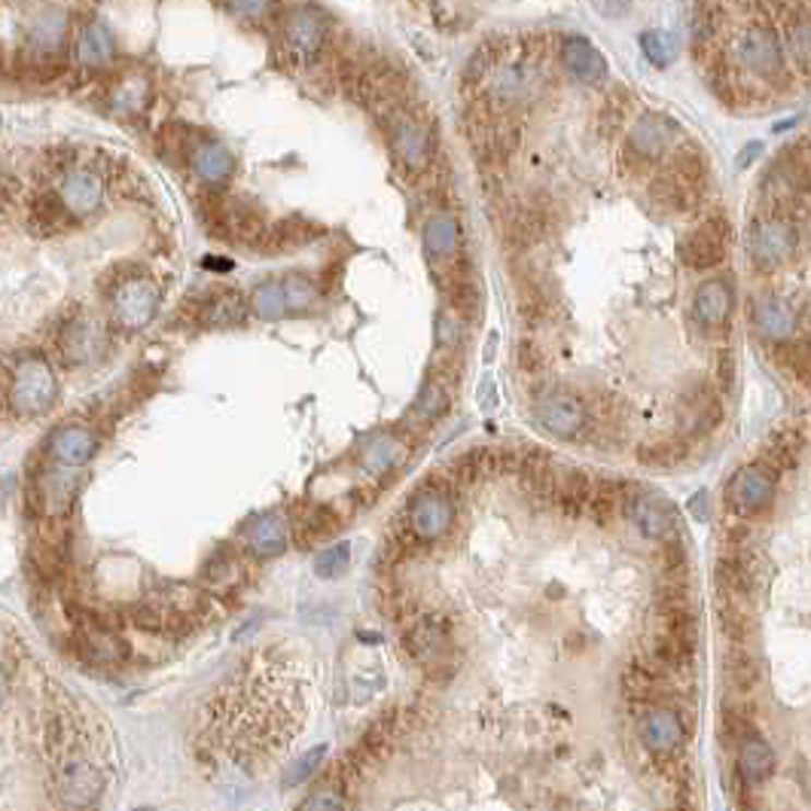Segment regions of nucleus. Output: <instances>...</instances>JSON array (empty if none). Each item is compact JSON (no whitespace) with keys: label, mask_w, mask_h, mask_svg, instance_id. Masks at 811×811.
Wrapping results in <instances>:
<instances>
[{"label":"nucleus","mask_w":811,"mask_h":811,"mask_svg":"<svg viewBox=\"0 0 811 811\" xmlns=\"http://www.w3.org/2000/svg\"><path fill=\"white\" fill-rule=\"evenodd\" d=\"M287 522L278 513H266V516L253 518L251 525L245 528V540L253 556H278L287 546Z\"/></svg>","instance_id":"c85d7f7f"},{"label":"nucleus","mask_w":811,"mask_h":811,"mask_svg":"<svg viewBox=\"0 0 811 811\" xmlns=\"http://www.w3.org/2000/svg\"><path fill=\"white\" fill-rule=\"evenodd\" d=\"M756 153H760V144H748V150H744V156L738 159V165H741V168H748V165L753 163V156H756Z\"/></svg>","instance_id":"e2e57ef3"},{"label":"nucleus","mask_w":811,"mask_h":811,"mask_svg":"<svg viewBox=\"0 0 811 811\" xmlns=\"http://www.w3.org/2000/svg\"><path fill=\"white\" fill-rule=\"evenodd\" d=\"M326 756V744H318V748H311L306 756H299L294 766L284 772V787H299L302 782H309L311 775L318 772L321 766V760Z\"/></svg>","instance_id":"09e8293b"},{"label":"nucleus","mask_w":811,"mask_h":811,"mask_svg":"<svg viewBox=\"0 0 811 811\" xmlns=\"http://www.w3.org/2000/svg\"><path fill=\"white\" fill-rule=\"evenodd\" d=\"M104 180L92 168H71L61 175L59 202L71 217H90L102 207Z\"/></svg>","instance_id":"ddd939ff"},{"label":"nucleus","mask_w":811,"mask_h":811,"mask_svg":"<svg viewBox=\"0 0 811 811\" xmlns=\"http://www.w3.org/2000/svg\"><path fill=\"white\" fill-rule=\"evenodd\" d=\"M80 647L86 653V659L95 665H119L126 659V653H129L126 641L98 620H90L80 625Z\"/></svg>","instance_id":"aec40b11"},{"label":"nucleus","mask_w":811,"mask_h":811,"mask_svg":"<svg viewBox=\"0 0 811 811\" xmlns=\"http://www.w3.org/2000/svg\"><path fill=\"white\" fill-rule=\"evenodd\" d=\"M452 501L443 491H433V488H425L418 491L409 503V528L418 540H440L449 525H452Z\"/></svg>","instance_id":"9d476101"},{"label":"nucleus","mask_w":811,"mask_h":811,"mask_svg":"<svg viewBox=\"0 0 811 811\" xmlns=\"http://www.w3.org/2000/svg\"><path fill=\"white\" fill-rule=\"evenodd\" d=\"M534 418L552 437L568 440V437H576L580 430L586 428V406L574 394H546V397L537 399Z\"/></svg>","instance_id":"1a4fd4ad"},{"label":"nucleus","mask_w":811,"mask_h":811,"mask_svg":"<svg viewBox=\"0 0 811 811\" xmlns=\"http://www.w3.org/2000/svg\"><path fill=\"white\" fill-rule=\"evenodd\" d=\"M159 309V290L147 278L126 281L114 294V318L122 330H144L156 318Z\"/></svg>","instance_id":"39448f33"},{"label":"nucleus","mask_w":811,"mask_h":811,"mask_svg":"<svg viewBox=\"0 0 811 811\" xmlns=\"http://www.w3.org/2000/svg\"><path fill=\"white\" fill-rule=\"evenodd\" d=\"M336 528H339V518L333 516V510H326V506H311V510H306L302 516L296 518L294 537L302 549H309V546L330 540V537L336 534Z\"/></svg>","instance_id":"c756f323"},{"label":"nucleus","mask_w":811,"mask_h":811,"mask_svg":"<svg viewBox=\"0 0 811 811\" xmlns=\"http://www.w3.org/2000/svg\"><path fill=\"white\" fill-rule=\"evenodd\" d=\"M644 744L659 756H671L683 744V723L675 711L653 708L644 720Z\"/></svg>","instance_id":"5701e85b"},{"label":"nucleus","mask_w":811,"mask_h":811,"mask_svg":"<svg viewBox=\"0 0 811 811\" xmlns=\"http://www.w3.org/2000/svg\"><path fill=\"white\" fill-rule=\"evenodd\" d=\"M738 61L760 76H778L784 71V52L778 44V34L766 25L748 28L736 44Z\"/></svg>","instance_id":"423d86ee"},{"label":"nucleus","mask_w":811,"mask_h":811,"mask_svg":"<svg viewBox=\"0 0 811 811\" xmlns=\"http://www.w3.org/2000/svg\"><path fill=\"white\" fill-rule=\"evenodd\" d=\"M687 443H675V440H663V443H649L637 452V461L647 467H678L687 457Z\"/></svg>","instance_id":"c03bdc74"},{"label":"nucleus","mask_w":811,"mask_h":811,"mask_svg":"<svg viewBox=\"0 0 811 811\" xmlns=\"http://www.w3.org/2000/svg\"><path fill=\"white\" fill-rule=\"evenodd\" d=\"M622 503V482H613V479H592V491L589 501H586V510L592 513V518L598 525H607L610 518L617 516Z\"/></svg>","instance_id":"f704fd0d"},{"label":"nucleus","mask_w":811,"mask_h":811,"mask_svg":"<svg viewBox=\"0 0 811 811\" xmlns=\"http://www.w3.org/2000/svg\"><path fill=\"white\" fill-rule=\"evenodd\" d=\"M494 71V49L491 46H482V49H476V56H473L470 61H467V80H482V76H488Z\"/></svg>","instance_id":"8fccbe9b"},{"label":"nucleus","mask_w":811,"mask_h":811,"mask_svg":"<svg viewBox=\"0 0 811 811\" xmlns=\"http://www.w3.org/2000/svg\"><path fill=\"white\" fill-rule=\"evenodd\" d=\"M107 345H110L107 330H104L102 321H92V318H76V321H71L61 330L59 336V351L71 367L95 363L98 357H104Z\"/></svg>","instance_id":"0eeeda50"},{"label":"nucleus","mask_w":811,"mask_h":811,"mask_svg":"<svg viewBox=\"0 0 811 811\" xmlns=\"http://www.w3.org/2000/svg\"><path fill=\"white\" fill-rule=\"evenodd\" d=\"M641 49L656 68H668L678 56V40L668 31H644L641 34Z\"/></svg>","instance_id":"37998d69"},{"label":"nucleus","mask_w":811,"mask_h":811,"mask_svg":"<svg viewBox=\"0 0 811 811\" xmlns=\"http://www.w3.org/2000/svg\"><path fill=\"white\" fill-rule=\"evenodd\" d=\"M229 10L241 19H260L269 10V0H229Z\"/></svg>","instance_id":"13d9d810"},{"label":"nucleus","mask_w":811,"mask_h":811,"mask_svg":"<svg viewBox=\"0 0 811 811\" xmlns=\"http://www.w3.org/2000/svg\"><path fill=\"white\" fill-rule=\"evenodd\" d=\"M753 330L766 342H790L797 336V314L784 302L782 296L766 294L753 302L751 311Z\"/></svg>","instance_id":"dca6fc26"},{"label":"nucleus","mask_w":811,"mask_h":811,"mask_svg":"<svg viewBox=\"0 0 811 811\" xmlns=\"http://www.w3.org/2000/svg\"><path fill=\"white\" fill-rule=\"evenodd\" d=\"M351 561V544H333L314 559V574L321 580H336Z\"/></svg>","instance_id":"a18cd8bd"},{"label":"nucleus","mask_w":811,"mask_h":811,"mask_svg":"<svg viewBox=\"0 0 811 811\" xmlns=\"http://www.w3.org/2000/svg\"><path fill=\"white\" fill-rule=\"evenodd\" d=\"M192 168L205 183H223L232 175L236 159L223 144H202V147L192 150Z\"/></svg>","instance_id":"7c9ffc66"},{"label":"nucleus","mask_w":811,"mask_h":811,"mask_svg":"<svg viewBox=\"0 0 811 811\" xmlns=\"http://www.w3.org/2000/svg\"><path fill=\"white\" fill-rule=\"evenodd\" d=\"M236 574H238V564H236V559L226 552V549L214 552V556L205 561V568H202V580H205L211 589H223V586H226V583H229Z\"/></svg>","instance_id":"de8ad7c7"},{"label":"nucleus","mask_w":811,"mask_h":811,"mask_svg":"<svg viewBox=\"0 0 811 811\" xmlns=\"http://www.w3.org/2000/svg\"><path fill=\"white\" fill-rule=\"evenodd\" d=\"M625 513L637 525V532L649 537V540H665L675 532V506L659 501V498H647V494H634L625 501Z\"/></svg>","instance_id":"f3484780"},{"label":"nucleus","mask_w":811,"mask_h":811,"mask_svg":"<svg viewBox=\"0 0 811 811\" xmlns=\"http://www.w3.org/2000/svg\"><path fill=\"white\" fill-rule=\"evenodd\" d=\"M76 59L86 68H102L114 59V34L107 25L95 22L90 28L80 34V44H76Z\"/></svg>","instance_id":"2f4dec72"},{"label":"nucleus","mask_w":811,"mask_h":811,"mask_svg":"<svg viewBox=\"0 0 811 811\" xmlns=\"http://www.w3.org/2000/svg\"><path fill=\"white\" fill-rule=\"evenodd\" d=\"M723 675H726V683L736 693H748L751 687H756V680H760V663L741 644H736V647L723 656Z\"/></svg>","instance_id":"473e14b6"},{"label":"nucleus","mask_w":811,"mask_h":811,"mask_svg":"<svg viewBox=\"0 0 811 811\" xmlns=\"http://www.w3.org/2000/svg\"><path fill=\"white\" fill-rule=\"evenodd\" d=\"M387 134H391V144L394 153L399 156V163L406 165L409 171H425L430 163V138L428 129L413 117V114H403L394 110L387 119Z\"/></svg>","instance_id":"6e6552de"},{"label":"nucleus","mask_w":811,"mask_h":811,"mask_svg":"<svg viewBox=\"0 0 811 811\" xmlns=\"http://www.w3.org/2000/svg\"><path fill=\"white\" fill-rule=\"evenodd\" d=\"M748 253H751L753 266L760 272H772V269L784 266L797 253V226H794V220L778 217V214L753 220L751 232H748Z\"/></svg>","instance_id":"f03ea898"},{"label":"nucleus","mask_w":811,"mask_h":811,"mask_svg":"<svg viewBox=\"0 0 811 811\" xmlns=\"http://www.w3.org/2000/svg\"><path fill=\"white\" fill-rule=\"evenodd\" d=\"M726 245H729V223L723 217H711L693 229L690 236L680 241V263L690 269H714L726 257Z\"/></svg>","instance_id":"20e7f679"},{"label":"nucleus","mask_w":811,"mask_h":811,"mask_svg":"<svg viewBox=\"0 0 811 811\" xmlns=\"http://www.w3.org/2000/svg\"><path fill=\"white\" fill-rule=\"evenodd\" d=\"M345 806H348V802L342 797H336L333 787H321V790H314V797L302 802V809H345Z\"/></svg>","instance_id":"5fc2aeb1"},{"label":"nucleus","mask_w":811,"mask_h":811,"mask_svg":"<svg viewBox=\"0 0 811 811\" xmlns=\"http://www.w3.org/2000/svg\"><path fill=\"white\" fill-rule=\"evenodd\" d=\"M632 0H595V10L605 13L607 19H620V15L629 13Z\"/></svg>","instance_id":"bf43d9fd"},{"label":"nucleus","mask_w":811,"mask_h":811,"mask_svg":"<svg viewBox=\"0 0 811 811\" xmlns=\"http://www.w3.org/2000/svg\"><path fill=\"white\" fill-rule=\"evenodd\" d=\"M671 134H675V122L659 114H647L632 126L629 134V147L641 156V159H659L668 144H671Z\"/></svg>","instance_id":"412c9836"},{"label":"nucleus","mask_w":811,"mask_h":811,"mask_svg":"<svg viewBox=\"0 0 811 811\" xmlns=\"http://www.w3.org/2000/svg\"><path fill=\"white\" fill-rule=\"evenodd\" d=\"M732 372H736V363H732V357L720 355L717 357V382L729 391L732 387Z\"/></svg>","instance_id":"052dcab7"},{"label":"nucleus","mask_w":811,"mask_h":811,"mask_svg":"<svg viewBox=\"0 0 811 811\" xmlns=\"http://www.w3.org/2000/svg\"><path fill=\"white\" fill-rule=\"evenodd\" d=\"M253 309L263 321H281L287 318V299H284V287L278 278L263 281L257 290H253Z\"/></svg>","instance_id":"ea45409f"},{"label":"nucleus","mask_w":811,"mask_h":811,"mask_svg":"<svg viewBox=\"0 0 811 811\" xmlns=\"http://www.w3.org/2000/svg\"><path fill=\"white\" fill-rule=\"evenodd\" d=\"M425 251H428L430 260H445V263H452L461 251V226L452 214H437V217H430L425 223Z\"/></svg>","instance_id":"bb28decb"},{"label":"nucleus","mask_w":811,"mask_h":811,"mask_svg":"<svg viewBox=\"0 0 811 811\" xmlns=\"http://www.w3.org/2000/svg\"><path fill=\"white\" fill-rule=\"evenodd\" d=\"M68 217H71V214L64 211V205L59 202V195H40V199H34V202H31L28 223H31V229H34V232H40V236L59 232Z\"/></svg>","instance_id":"e433bc0d"},{"label":"nucleus","mask_w":811,"mask_h":811,"mask_svg":"<svg viewBox=\"0 0 811 811\" xmlns=\"http://www.w3.org/2000/svg\"><path fill=\"white\" fill-rule=\"evenodd\" d=\"M245 318H248V306L232 290H220V294L211 296V302L202 311V321L207 326H238L245 324Z\"/></svg>","instance_id":"72a5a7b5"},{"label":"nucleus","mask_w":811,"mask_h":811,"mask_svg":"<svg viewBox=\"0 0 811 811\" xmlns=\"http://www.w3.org/2000/svg\"><path fill=\"white\" fill-rule=\"evenodd\" d=\"M56 394H59V382L46 357L28 355L15 363L10 387H7V403L13 406L15 415H28V418L44 415L56 403Z\"/></svg>","instance_id":"f257e3e1"},{"label":"nucleus","mask_w":811,"mask_h":811,"mask_svg":"<svg viewBox=\"0 0 811 811\" xmlns=\"http://www.w3.org/2000/svg\"><path fill=\"white\" fill-rule=\"evenodd\" d=\"M104 790V778L90 760H68L59 768V797L71 809L95 806Z\"/></svg>","instance_id":"4468645a"},{"label":"nucleus","mask_w":811,"mask_h":811,"mask_svg":"<svg viewBox=\"0 0 811 811\" xmlns=\"http://www.w3.org/2000/svg\"><path fill=\"white\" fill-rule=\"evenodd\" d=\"M693 309L699 324L711 326V330L726 326L729 314H732V287H729V281L711 278L705 284H699V290L693 296Z\"/></svg>","instance_id":"6ab92c4d"},{"label":"nucleus","mask_w":811,"mask_h":811,"mask_svg":"<svg viewBox=\"0 0 811 811\" xmlns=\"http://www.w3.org/2000/svg\"><path fill=\"white\" fill-rule=\"evenodd\" d=\"M787 367H790V375H797V379L809 375V345L806 342L790 339V345H787Z\"/></svg>","instance_id":"3c124183"},{"label":"nucleus","mask_w":811,"mask_h":811,"mask_svg":"<svg viewBox=\"0 0 811 811\" xmlns=\"http://www.w3.org/2000/svg\"><path fill=\"white\" fill-rule=\"evenodd\" d=\"M399 457H403V443L394 440V437H387V433H382V437H375V440L363 449L360 464H363V470L372 473V476H382V473L397 467Z\"/></svg>","instance_id":"c9c22d12"},{"label":"nucleus","mask_w":811,"mask_h":811,"mask_svg":"<svg viewBox=\"0 0 811 811\" xmlns=\"http://www.w3.org/2000/svg\"><path fill=\"white\" fill-rule=\"evenodd\" d=\"M802 433L797 430H784L782 437H775L766 449L768 470H794L799 455H802Z\"/></svg>","instance_id":"4c0bfd02"},{"label":"nucleus","mask_w":811,"mask_h":811,"mask_svg":"<svg viewBox=\"0 0 811 811\" xmlns=\"http://www.w3.org/2000/svg\"><path fill=\"white\" fill-rule=\"evenodd\" d=\"M708 510H711L708 491H699L693 501H690V513H693L695 522H708Z\"/></svg>","instance_id":"680f3d73"},{"label":"nucleus","mask_w":811,"mask_h":811,"mask_svg":"<svg viewBox=\"0 0 811 811\" xmlns=\"http://www.w3.org/2000/svg\"><path fill=\"white\" fill-rule=\"evenodd\" d=\"M3 699H7V678H3V671H0V705H3Z\"/></svg>","instance_id":"69168bd1"},{"label":"nucleus","mask_w":811,"mask_h":811,"mask_svg":"<svg viewBox=\"0 0 811 811\" xmlns=\"http://www.w3.org/2000/svg\"><path fill=\"white\" fill-rule=\"evenodd\" d=\"M622 687H625L629 699L653 702V695L659 690V671L653 665H632L622 678Z\"/></svg>","instance_id":"79ce46f5"},{"label":"nucleus","mask_w":811,"mask_h":811,"mask_svg":"<svg viewBox=\"0 0 811 811\" xmlns=\"http://www.w3.org/2000/svg\"><path fill=\"white\" fill-rule=\"evenodd\" d=\"M790 49L797 52L802 68H809V19H799L794 25V37H790Z\"/></svg>","instance_id":"864d4df0"},{"label":"nucleus","mask_w":811,"mask_h":811,"mask_svg":"<svg viewBox=\"0 0 811 811\" xmlns=\"http://www.w3.org/2000/svg\"><path fill=\"white\" fill-rule=\"evenodd\" d=\"M775 772V751L772 744L751 732L741 738V751H738V775L748 784H763L772 778Z\"/></svg>","instance_id":"a878e982"},{"label":"nucleus","mask_w":811,"mask_h":811,"mask_svg":"<svg viewBox=\"0 0 811 811\" xmlns=\"http://www.w3.org/2000/svg\"><path fill=\"white\" fill-rule=\"evenodd\" d=\"M561 59H564V68L571 71V76L580 80V83H598V80H605L607 74L605 59H601V52H598L586 37H571V40H564Z\"/></svg>","instance_id":"393cba45"},{"label":"nucleus","mask_w":811,"mask_h":811,"mask_svg":"<svg viewBox=\"0 0 811 811\" xmlns=\"http://www.w3.org/2000/svg\"><path fill=\"white\" fill-rule=\"evenodd\" d=\"M494 74L491 83V98L506 104H522L525 98H534L537 92L544 90V68L534 64V61H513V64H503Z\"/></svg>","instance_id":"f8f14e48"},{"label":"nucleus","mask_w":811,"mask_h":811,"mask_svg":"<svg viewBox=\"0 0 811 811\" xmlns=\"http://www.w3.org/2000/svg\"><path fill=\"white\" fill-rule=\"evenodd\" d=\"M52 457L64 464V467H83L90 464L95 452H98V437L90 428H80V425H64L52 433L49 440Z\"/></svg>","instance_id":"a211bd4d"},{"label":"nucleus","mask_w":811,"mask_h":811,"mask_svg":"<svg viewBox=\"0 0 811 811\" xmlns=\"http://www.w3.org/2000/svg\"><path fill=\"white\" fill-rule=\"evenodd\" d=\"M518 363L528 369V372H540L546 363V355L537 348V345L525 342V345H518Z\"/></svg>","instance_id":"4d7b16f0"},{"label":"nucleus","mask_w":811,"mask_h":811,"mask_svg":"<svg viewBox=\"0 0 811 811\" xmlns=\"http://www.w3.org/2000/svg\"><path fill=\"white\" fill-rule=\"evenodd\" d=\"M680 421L693 437H705L720 425V397L717 391L705 382H695L683 397H680Z\"/></svg>","instance_id":"2eb2a0df"},{"label":"nucleus","mask_w":811,"mask_h":811,"mask_svg":"<svg viewBox=\"0 0 811 811\" xmlns=\"http://www.w3.org/2000/svg\"><path fill=\"white\" fill-rule=\"evenodd\" d=\"M415 413L421 415V418H428V421L443 418V415L449 413V391H445L437 379H430V382L425 384V391H421L418 403H415Z\"/></svg>","instance_id":"49530a36"},{"label":"nucleus","mask_w":811,"mask_h":811,"mask_svg":"<svg viewBox=\"0 0 811 811\" xmlns=\"http://www.w3.org/2000/svg\"><path fill=\"white\" fill-rule=\"evenodd\" d=\"M437 345L443 348V351H455L457 348V326L452 318H445L440 314V321H437Z\"/></svg>","instance_id":"6e6d98bb"},{"label":"nucleus","mask_w":811,"mask_h":811,"mask_svg":"<svg viewBox=\"0 0 811 811\" xmlns=\"http://www.w3.org/2000/svg\"><path fill=\"white\" fill-rule=\"evenodd\" d=\"M775 498V473L763 467V464H753L738 470L729 486H726V501L736 510L738 516H756L763 513L768 503Z\"/></svg>","instance_id":"7ed1b4c3"},{"label":"nucleus","mask_w":811,"mask_h":811,"mask_svg":"<svg viewBox=\"0 0 811 811\" xmlns=\"http://www.w3.org/2000/svg\"><path fill=\"white\" fill-rule=\"evenodd\" d=\"M406 649L421 668H445L449 663V629L437 617H421L406 629Z\"/></svg>","instance_id":"9b49d317"},{"label":"nucleus","mask_w":811,"mask_h":811,"mask_svg":"<svg viewBox=\"0 0 811 811\" xmlns=\"http://www.w3.org/2000/svg\"><path fill=\"white\" fill-rule=\"evenodd\" d=\"M205 266H211V269H232V263H229V260H207Z\"/></svg>","instance_id":"0e129e2a"},{"label":"nucleus","mask_w":811,"mask_h":811,"mask_svg":"<svg viewBox=\"0 0 811 811\" xmlns=\"http://www.w3.org/2000/svg\"><path fill=\"white\" fill-rule=\"evenodd\" d=\"M284 37L302 56H314L324 46V22L311 10H294L284 15Z\"/></svg>","instance_id":"cd10ccee"},{"label":"nucleus","mask_w":811,"mask_h":811,"mask_svg":"<svg viewBox=\"0 0 811 811\" xmlns=\"http://www.w3.org/2000/svg\"><path fill=\"white\" fill-rule=\"evenodd\" d=\"M281 287H284V299H287V314H302V311L311 309V302L318 299V287H314V281L309 275H287V278L281 281Z\"/></svg>","instance_id":"a19ab883"},{"label":"nucleus","mask_w":811,"mask_h":811,"mask_svg":"<svg viewBox=\"0 0 811 811\" xmlns=\"http://www.w3.org/2000/svg\"><path fill=\"white\" fill-rule=\"evenodd\" d=\"M592 491V476L580 467H559L552 479V501L559 503L564 516H580L586 510Z\"/></svg>","instance_id":"4be33fe9"},{"label":"nucleus","mask_w":811,"mask_h":811,"mask_svg":"<svg viewBox=\"0 0 811 811\" xmlns=\"http://www.w3.org/2000/svg\"><path fill=\"white\" fill-rule=\"evenodd\" d=\"M71 165H74V153L71 150L52 147L44 153V168L49 175H64V171H71Z\"/></svg>","instance_id":"603ef678"},{"label":"nucleus","mask_w":811,"mask_h":811,"mask_svg":"<svg viewBox=\"0 0 811 811\" xmlns=\"http://www.w3.org/2000/svg\"><path fill=\"white\" fill-rule=\"evenodd\" d=\"M64 37V13L61 10H46L34 25H31V44L40 52H56Z\"/></svg>","instance_id":"58836bf2"},{"label":"nucleus","mask_w":811,"mask_h":811,"mask_svg":"<svg viewBox=\"0 0 811 811\" xmlns=\"http://www.w3.org/2000/svg\"><path fill=\"white\" fill-rule=\"evenodd\" d=\"M318 236H321V226H314L309 220H299V217H290V220H281L272 229L266 226V232L257 241V248L272 257V253H287L294 251V248H302V245H309Z\"/></svg>","instance_id":"b1692460"}]
</instances>
